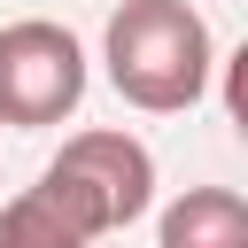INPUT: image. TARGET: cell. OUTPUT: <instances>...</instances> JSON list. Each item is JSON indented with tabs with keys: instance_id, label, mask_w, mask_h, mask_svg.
Returning <instances> with one entry per match:
<instances>
[{
	"instance_id": "1",
	"label": "cell",
	"mask_w": 248,
	"mask_h": 248,
	"mask_svg": "<svg viewBox=\"0 0 248 248\" xmlns=\"http://www.w3.org/2000/svg\"><path fill=\"white\" fill-rule=\"evenodd\" d=\"M101 62H108V85L147 108V116H178L209 93V70H217V46H209V23L186 8V0H124L108 16V39H101Z\"/></svg>"
},
{
	"instance_id": "2",
	"label": "cell",
	"mask_w": 248,
	"mask_h": 248,
	"mask_svg": "<svg viewBox=\"0 0 248 248\" xmlns=\"http://www.w3.org/2000/svg\"><path fill=\"white\" fill-rule=\"evenodd\" d=\"M39 186L101 240V232H124L132 217H147V202H155V155L132 132H78V140H62V155L46 163Z\"/></svg>"
},
{
	"instance_id": "3",
	"label": "cell",
	"mask_w": 248,
	"mask_h": 248,
	"mask_svg": "<svg viewBox=\"0 0 248 248\" xmlns=\"http://www.w3.org/2000/svg\"><path fill=\"white\" fill-rule=\"evenodd\" d=\"M78 101H85V46L46 16L0 23V124L39 132L62 124Z\"/></svg>"
},
{
	"instance_id": "4",
	"label": "cell",
	"mask_w": 248,
	"mask_h": 248,
	"mask_svg": "<svg viewBox=\"0 0 248 248\" xmlns=\"http://www.w3.org/2000/svg\"><path fill=\"white\" fill-rule=\"evenodd\" d=\"M163 248H248V202L232 186H186L163 209Z\"/></svg>"
},
{
	"instance_id": "5",
	"label": "cell",
	"mask_w": 248,
	"mask_h": 248,
	"mask_svg": "<svg viewBox=\"0 0 248 248\" xmlns=\"http://www.w3.org/2000/svg\"><path fill=\"white\" fill-rule=\"evenodd\" d=\"M0 248H93V232L46 186H23L16 202H0Z\"/></svg>"
}]
</instances>
